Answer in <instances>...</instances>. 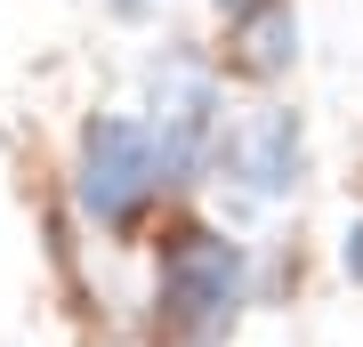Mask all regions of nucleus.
I'll return each mask as SVG.
<instances>
[{
    "label": "nucleus",
    "mask_w": 363,
    "mask_h": 347,
    "mask_svg": "<svg viewBox=\"0 0 363 347\" xmlns=\"http://www.w3.org/2000/svg\"><path fill=\"white\" fill-rule=\"evenodd\" d=\"M307 170V145H298V114L291 105H259V114H234L210 145V170L202 178L234 186L242 202H283Z\"/></svg>",
    "instance_id": "7ed1b4c3"
},
{
    "label": "nucleus",
    "mask_w": 363,
    "mask_h": 347,
    "mask_svg": "<svg viewBox=\"0 0 363 347\" xmlns=\"http://www.w3.org/2000/svg\"><path fill=\"white\" fill-rule=\"evenodd\" d=\"M162 9H169V0H113V16H121V25H154Z\"/></svg>",
    "instance_id": "423d86ee"
},
{
    "label": "nucleus",
    "mask_w": 363,
    "mask_h": 347,
    "mask_svg": "<svg viewBox=\"0 0 363 347\" xmlns=\"http://www.w3.org/2000/svg\"><path fill=\"white\" fill-rule=\"evenodd\" d=\"M210 9H218L226 25H250V16H267V9H283V0H210Z\"/></svg>",
    "instance_id": "39448f33"
},
{
    "label": "nucleus",
    "mask_w": 363,
    "mask_h": 347,
    "mask_svg": "<svg viewBox=\"0 0 363 347\" xmlns=\"http://www.w3.org/2000/svg\"><path fill=\"white\" fill-rule=\"evenodd\" d=\"M242 283H250V258L234 234L218 226H186L162 243V275H154V315L169 323L178 339H226V323L242 315Z\"/></svg>",
    "instance_id": "f03ea898"
},
{
    "label": "nucleus",
    "mask_w": 363,
    "mask_h": 347,
    "mask_svg": "<svg viewBox=\"0 0 363 347\" xmlns=\"http://www.w3.org/2000/svg\"><path fill=\"white\" fill-rule=\"evenodd\" d=\"M347 275L363 283V219H355V234H347Z\"/></svg>",
    "instance_id": "0eeeda50"
},
{
    "label": "nucleus",
    "mask_w": 363,
    "mask_h": 347,
    "mask_svg": "<svg viewBox=\"0 0 363 347\" xmlns=\"http://www.w3.org/2000/svg\"><path fill=\"white\" fill-rule=\"evenodd\" d=\"M73 194L97 226H138L162 194H178V170H169L162 138L145 129V114H97L81 129V162H73Z\"/></svg>",
    "instance_id": "f257e3e1"
},
{
    "label": "nucleus",
    "mask_w": 363,
    "mask_h": 347,
    "mask_svg": "<svg viewBox=\"0 0 363 347\" xmlns=\"http://www.w3.org/2000/svg\"><path fill=\"white\" fill-rule=\"evenodd\" d=\"M242 73H259V81H274V73H291L298 65V16L291 9H267V16H250L242 25Z\"/></svg>",
    "instance_id": "20e7f679"
}]
</instances>
